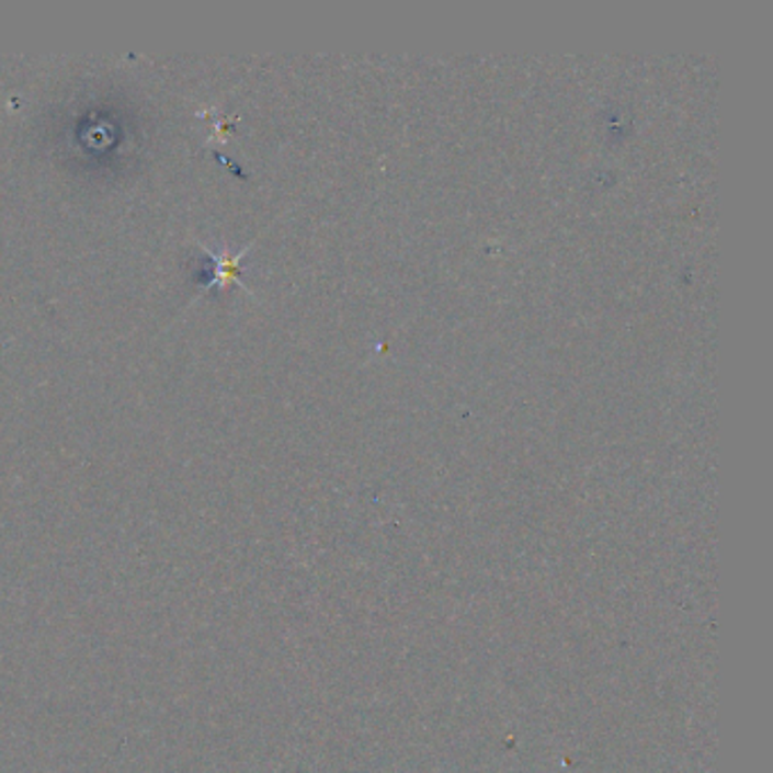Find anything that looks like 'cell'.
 <instances>
[{"label": "cell", "instance_id": "6da1fadb", "mask_svg": "<svg viewBox=\"0 0 773 773\" xmlns=\"http://www.w3.org/2000/svg\"><path fill=\"white\" fill-rule=\"evenodd\" d=\"M197 246H200V250H203V252L209 257V261H212L209 280H207L203 286H200L203 291L197 293V297L209 293L214 286L225 288V286H231V284H234V286H241V291L250 293L248 284L241 280V275H243L241 261L248 257L252 243H248L241 252H227L225 248H223V250H212V248H209L207 243H203V241H197Z\"/></svg>", "mask_w": 773, "mask_h": 773}]
</instances>
